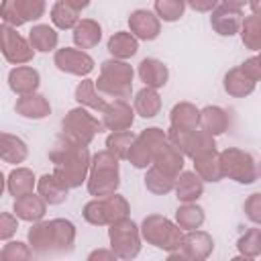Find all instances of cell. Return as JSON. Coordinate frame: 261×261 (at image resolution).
Instances as JSON below:
<instances>
[{"mask_svg":"<svg viewBox=\"0 0 261 261\" xmlns=\"http://www.w3.org/2000/svg\"><path fill=\"white\" fill-rule=\"evenodd\" d=\"M206 220V214H204V208L198 206L196 202H181L175 210V222L179 224V228L186 232V230H196L204 224Z\"/></svg>","mask_w":261,"mask_h":261,"instance_id":"obj_37","label":"cell"},{"mask_svg":"<svg viewBox=\"0 0 261 261\" xmlns=\"http://www.w3.org/2000/svg\"><path fill=\"white\" fill-rule=\"evenodd\" d=\"M29 41L33 45V49L37 53H49V51H57V43H59V33L55 27L49 24H33L29 31Z\"/></svg>","mask_w":261,"mask_h":261,"instance_id":"obj_34","label":"cell"},{"mask_svg":"<svg viewBox=\"0 0 261 261\" xmlns=\"http://www.w3.org/2000/svg\"><path fill=\"white\" fill-rule=\"evenodd\" d=\"M220 163H222V171L224 177L249 186L255 184L259 177V169H257V161L255 157L239 147H226L220 151Z\"/></svg>","mask_w":261,"mask_h":261,"instance_id":"obj_8","label":"cell"},{"mask_svg":"<svg viewBox=\"0 0 261 261\" xmlns=\"http://www.w3.org/2000/svg\"><path fill=\"white\" fill-rule=\"evenodd\" d=\"M39 86H41V73L31 65H14L8 71V88L18 96L33 94L39 90Z\"/></svg>","mask_w":261,"mask_h":261,"instance_id":"obj_19","label":"cell"},{"mask_svg":"<svg viewBox=\"0 0 261 261\" xmlns=\"http://www.w3.org/2000/svg\"><path fill=\"white\" fill-rule=\"evenodd\" d=\"M118 255L112 249H96L88 255V261H116Z\"/></svg>","mask_w":261,"mask_h":261,"instance_id":"obj_49","label":"cell"},{"mask_svg":"<svg viewBox=\"0 0 261 261\" xmlns=\"http://www.w3.org/2000/svg\"><path fill=\"white\" fill-rule=\"evenodd\" d=\"M133 77L135 69L124 59L110 57L100 63V75L96 80V88L104 96L112 98H128L133 94Z\"/></svg>","mask_w":261,"mask_h":261,"instance_id":"obj_4","label":"cell"},{"mask_svg":"<svg viewBox=\"0 0 261 261\" xmlns=\"http://www.w3.org/2000/svg\"><path fill=\"white\" fill-rule=\"evenodd\" d=\"M141 234L143 241L155 249H161L165 253H171L179 247L184 230L177 222L169 220L163 214H149L141 222Z\"/></svg>","mask_w":261,"mask_h":261,"instance_id":"obj_5","label":"cell"},{"mask_svg":"<svg viewBox=\"0 0 261 261\" xmlns=\"http://www.w3.org/2000/svg\"><path fill=\"white\" fill-rule=\"evenodd\" d=\"M167 139L190 159L206 153V151H216V141L214 135H210L208 130H204L202 126L192 128V130H177V128H169L167 130Z\"/></svg>","mask_w":261,"mask_h":261,"instance_id":"obj_11","label":"cell"},{"mask_svg":"<svg viewBox=\"0 0 261 261\" xmlns=\"http://www.w3.org/2000/svg\"><path fill=\"white\" fill-rule=\"evenodd\" d=\"M53 65L63 71V73H69V75H80V77H88L94 67H96V61L90 53H86L84 49H77V47H61L55 51L53 55Z\"/></svg>","mask_w":261,"mask_h":261,"instance_id":"obj_15","label":"cell"},{"mask_svg":"<svg viewBox=\"0 0 261 261\" xmlns=\"http://www.w3.org/2000/svg\"><path fill=\"white\" fill-rule=\"evenodd\" d=\"M71 37H73V45L77 49H94L102 41V27L94 18H82L73 27Z\"/></svg>","mask_w":261,"mask_h":261,"instance_id":"obj_29","label":"cell"},{"mask_svg":"<svg viewBox=\"0 0 261 261\" xmlns=\"http://www.w3.org/2000/svg\"><path fill=\"white\" fill-rule=\"evenodd\" d=\"M43 14H45V0H2L0 4L2 22L14 29L27 22H35Z\"/></svg>","mask_w":261,"mask_h":261,"instance_id":"obj_13","label":"cell"},{"mask_svg":"<svg viewBox=\"0 0 261 261\" xmlns=\"http://www.w3.org/2000/svg\"><path fill=\"white\" fill-rule=\"evenodd\" d=\"M194 161V171L208 184H218L224 177L222 171V163H220V153L218 151H206L198 157L192 159Z\"/></svg>","mask_w":261,"mask_h":261,"instance_id":"obj_26","label":"cell"},{"mask_svg":"<svg viewBox=\"0 0 261 261\" xmlns=\"http://www.w3.org/2000/svg\"><path fill=\"white\" fill-rule=\"evenodd\" d=\"M222 4H226V6H230V8H243L245 4H249V0H222Z\"/></svg>","mask_w":261,"mask_h":261,"instance_id":"obj_51","label":"cell"},{"mask_svg":"<svg viewBox=\"0 0 261 261\" xmlns=\"http://www.w3.org/2000/svg\"><path fill=\"white\" fill-rule=\"evenodd\" d=\"M167 141V133L159 126H149V128H143L133 145H130V151H128V157L126 161L137 167V169H147L153 165V159H155V153L159 151V147Z\"/></svg>","mask_w":261,"mask_h":261,"instance_id":"obj_10","label":"cell"},{"mask_svg":"<svg viewBox=\"0 0 261 261\" xmlns=\"http://www.w3.org/2000/svg\"><path fill=\"white\" fill-rule=\"evenodd\" d=\"M243 210H245V216H247L253 224H261V192L251 194V196L245 200Z\"/></svg>","mask_w":261,"mask_h":261,"instance_id":"obj_46","label":"cell"},{"mask_svg":"<svg viewBox=\"0 0 261 261\" xmlns=\"http://www.w3.org/2000/svg\"><path fill=\"white\" fill-rule=\"evenodd\" d=\"M135 106H130L124 98H114L102 110V124L108 130H128L135 122Z\"/></svg>","mask_w":261,"mask_h":261,"instance_id":"obj_16","label":"cell"},{"mask_svg":"<svg viewBox=\"0 0 261 261\" xmlns=\"http://www.w3.org/2000/svg\"><path fill=\"white\" fill-rule=\"evenodd\" d=\"M130 212V204L124 196L120 194H110V196H102V198H94L90 202L84 204L82 208V216L88 224L92 226H108L120 218H126Z\"/></svg>","mask_w":261,"mask_h":261,"instance_id":"obj_6","label":"cell"},{"mask_svg":"<svg viewBox=\"0 0 261 261\" xmlns=\"http://www.w3.org/2000/svg\"><path fill=\"white\" fill-rule=\"evenodd\" d=\"M65 2H67V4H71L75 10H80V12H82L84 8H88V6H90V2H92V0H65Z\"/></svg>","mask_w":261,"mask_h":261,"instance_id":"obj_50","label":"cell"},{"mask_svg":"<svg viewBox=\"0 0 261 261\" xmlns=\"http://www.w3.org/2000/svg\"><path fill=\"white\" fill-rule=\"evenodd\" d=\"M135 112L141 116V118H155L159 112H161V96L157 94L155 88H141L137 94H135Z\"/></svg>","mask_w":261,"mask_h":261,"instance_id":"obj_36","label":"cell"},{"mask_svg":"<svg viewBox=\"0 0 261 261\" xmlns=\"http://www.w3.org/2000/svg\"><path fill=\"white\" fill-rule=\"evenodd\" d=\"M104 130L102 120H98L86 106L71 108L63 118H61V133L67 137L75 139L82 145H90L98 133Z\"/></svg>","mask_w":261,"mask_h":261,"instance_id":"obj_9","label":"cell"},{"mask_svg":"<svg viewBox=\"0 0 261 261\" xmlns=\"http://www.w3.org/2000/svg\"><path fill=\"white\" fill-rule=\"evenodd\" d=\"M214 251V239L206 230H186L181 243L175 251L167 253L169 259H186V261H204Z\"/></svg>","mask_w":261,"mask_h":261,"instance_id":"obj_12","label":"cell"},{"mask_svg":"<svg viewBox=\"0 0 261 261\" xmlns=\"http://www.w3.org/2000/svg\"><path fill=\"white\" fill-rule=\"evenodd\" d=\"M243 18L245 16L239 8H230L226 4H220L210 12V27L220 37H234L241 31Z\"/></svg>","mask_w":261,"mask_h":261,"instance_id":"obj_18","label":"cell"},{"mask_svg":"<svg viewBox=\"0 0 261 261\" xmlns=\"http://www.w3.org/2000/svg\"><path fill=\"white\" fill-rule=\"evenodd\" d=\"M73 98H75V102H77L80 106H86V108L96 110V112H102V110L108 106V102L102 98L100 90L96 88V82L90 80V77H84V80L75 86Z\"/></svg>","mask_w":261,"mask_h":261,"instance_id":"obj_33","label":"cell"},{"mask_svg":"<svg viewBox=\"0 0 261 261\" xmlns=\"http://www.w3.org/2000/svg\"><path fill=\"white\" fill-rule=\"evenodd\" d=\"M194 12H212L218 6V0H186Z\"/></svg>","mask_w":261,"mask_h":261,"instance_id":"obj_48","label":"cell"},{"mask_svg":"<svg viewBox=\"0 0 261 261\" xmlns=\"http://www.w3.org/2000/svg\"><path fill=\"white\" fill-rule=\"evenodd\" d=\"M86 186H88L90 196H94V198L114 194L120 186V159L114 153H110L108 149L94 153Z\"/></svg>","mask_w":261,"mask_h":261,"instance_id":"obj_3","label":"cell"},{"mask_svg":"<svg viewBox=\"0 0 261 261\" xmlns=\"http://www.w3.org/2000/svg\"><path fill=\"white\" fill-rule=\"evenodd\" d=\"M255 86H257V82L241 65L228 69L222 77V88L230 98H247L249 94L255 92Z\"/></svg>","mask_w":261,"mask_h":261,"instance_id":"obj_23","label":"cell"},{"mask_svg":"<svg viewBox=\"0 0 261 261\" xmlns=\"http://www.w3.org/2000/svg\"><path fill=\"white\" fill-rule=\"evenodd\" d=\"M143 181H145L147 192H151L155 196H165V194H169L175 188V177L167 175L165 171H161L155 165L147 167V173H145V179Z\"/></svg>","mask_w":261,"mask_h":261,"instance_id":"obj_39","label":"cell"},{"mask_svg":"<svg viewBox=\"0 0 261 261\" xmlns=\"http://www.w3.org/2000/svg\"><path fill=\"white\" fill-rule=\"evenodd\" d=\"M137 73H139V77H141V82L145 86L155 88V90L163 88L167 84V80H169L167 65L161 59H157V57H145V59H141V63L137 67Z\"/></svg>","mask_w":261,"mask_h":261,"instance_id":"obj_24","label":"cell"},{"mask_svg":"<svg viewBox=\"0 0 261 261\" xmlns=\"http://www.w3.org/2000/svg\"><path fill=\"white\" fill-rule=\"evenodd\" d=\"M128 31L139 41H155L161 33V18L147 8H137L128 16Z\"/></svg>","mask_w":261,"mask_h":261,"instance_id":"obj_17","label":"cell"},{"mask_svg":"<svg viewBox=\"0 0 261 261\" xmlns=\"http://www.w3.org/2000/svg\"><path fill=\"white\" fill-rule=\"evenodd\" d=\"M33 253L35 251L31 249V245L22 241H8L0 251V259L2 261H29Z\"/></svg>","mask_w":261,"mask_h":261,"instance_id":"obj_44","label":"cell"},{"mask_svg":"<svg viewBox=\"0 0 261 261\" xmlns=\"http://www.w3.org/2000/svg\"><path fill=\"white\" fill-rule=\"evenodd\" d=\"M0 41H2V55L10 65L31 63L37 53L29 39H24L20 33H16L14 27L4 24V22L0 27Z\"/></svg>","mask_w":261,"mask_h":261,"instance_id":"obj_14","label":"cell"},{"mask_svg":"<svg viewBox=\"0 0 261 261\" xmlns=\"http://www.w3.org/2000/svg\"><path fill=\"white\" fill-rule=\"evenodd\" d=\"M14 112L29 120H43L51 114V104L43 94L33 92V94H24L16 98Z\"/></svg>","mask_w":261,"mask_h":261,"instance_id":"obj_20","label":"cell"},{"mask_svg":"<svg viewBox=\"0 0 261 261\" xmlns=\"http://www.w3.org/2000/svg\"><path fill=\"white\" fill-rule=\"evenodd\" d=\"M239 35H241V41L247 49L261 51V18L259 16H255V14L245 16Z\"/></svg>","mask_w":261,"mask_h":261,"instance_id":"obj_40","label":"cell"},{"mask_svg":"<svg viewBox=\"0 0 261 261\" xmlns=\"http://www.w3.org/2000/svg\"><path fill=\"white\" fill-rule=\"evenodd\" d=\"M35 188H37V177H35L33 169H29V167H14L6 175V190L12 198L31 194Z\"/></svg>","mask_w":261,"mask_h":261,"instance_id":"obj_32","label":"cell"},{"mask_svg":"<svg viewBox=\"0 0 261 261\" xmlns=\"http://www.w3.org/2000/svg\"><path fill=\"white\" fill-rule=\"evenodd\" d=\"M49 161L53 163V173L69 190H75L84 181H88L90 163H92L88 145L77 143L65 133H59L55 137V143L49 149Z\"/></svg>","mask_w":261,"mask_h":261,"instance_id":"obj_1","label":"cell"},{"mask_svg":"<svg viewBox=\"0 0 261 261\" xmlns=\"http://www.w3.org/2000/svg\"><path fill=\"white\" fill-rule=\"evenodd\" d=\"M108 241H110V249L118 255V259L130 261L141 253V226L126 218H120L112 224H108Z\"/></svg>","mask_w":261,"mask_h":261,"instance_id":"obj_7","label":"cell"},{"mask_svg":"<svg viewBox=\"0 0 261 261\" xmlns=\"http://www.w3.org/2000/svg\"><path fill=\"white\" fill-rule=\"evenodd\" d=\"M37 194H41L49 206H59L67 200L69 188L55 173H45L37 179Z\"/></svg>","mask_w":261,"mask_h":261,"instance_id":"obj_25","label":"cell"},{"mask_svg":"<svg viewBox=\"0 0 261 261\" xmlns=\"http://www.w3.org/2000/svg\"><path fill=\"white\" fill-rule=\"evenodd\" d=\"M237 251L245 259L261 257V228H249L245 230L237 241Z\"/></svg>","mask_w":261,"mask_h":261,"instance_id":"obj_42","label":"cell"},{"mask_svg":"<svg viewBox=\"0 0 261 261\" xmlns=\"http://www.w3.org/2000/svg\"><path fill=\"white\" fill-rule=\"evenodd\" d=\"M18 216L12 212H2L0 214V239L2 241H10L16 230H18Z\"/></svg>","mask_w":261,"mask_h":261,"instance_id":"obj_45","label":"cell"},{"mask_svg":"<svg viewBox=\"0 0 261 261\" xmlns=\"http://www.w3.org/2000/svg\"><path fill=\"white\" fill-rule=\"evenodd\" d=\"M47 202L43 200V196L41 194H24V196H20V198H14V204H12V212L20 218V220H24V222H39V220H43V216H45V212H47Z\"/></svg>","mask_w":261,"mask_h":261,"instance_id":"obj_22","label":"cell"},{"mask_svg":"<svg viewBox=\"0 0 261 261\" xmlns=\"http://www.w3.org/2000/svg\"><path fill=\"white\" fill-rule=\"evenodd\" d=\"M228 124H230V118H228V112L216 104H208L204 108H200V126L204 130H208L210 135L218 137V135H224L228 130Z\"/></svg>","mask_w":261,"mask_h":261,"instance_id":"obj_30","label":"cell"},{"mask_svg":"<svg viewBox=\"0 0 261 261\" xmlns=\"http://www.w3.org/2000/svg\"><path fill=\"white\" fill-rule=\"evenodd\" d=\"M0 157L4 163H10V165H18L22 163L27 157H29V147L27 143L16 137V135H10V133H2L0 135Z\"/></svg>","mask_w":261,"mask_h":261,"instance_id":"obj_35","label":"cell"},{"mask_svg":"<svg viewBox=\"0 0 261 261\" xmlns=\"http://www.w3.org/2000/svg\"><path fill=\"white\" fill-rule=\"evenodd\" d=\"M200 126V108L192 102H177L169 112V128L192 130Z\"/></svg>","mask_w":261,"mask_h":261,"instance_id":"obj_27","label":"cell"},{"mask_svg":"<svg viewBox=\"0 0 261 261\" xmlns=\"http://www.w3.org/2000/svg\"><path fill=\"white\" fill-rule=\"evenodd\" d=\"M241 67H243L255 82H261V51H257V55L245 59V61L241 63Z\"/></svg>","mask_w":261,"mask_h":261,"instance_id":"obj_47","label":"cell"},{"mask_svg":"<svg viewBox=\"0 0 261 261\" xmlns=\"http://www.w3.org/2000/svg\"><path fill=\"white\" fill-rule=\"evenodd\" d=\"M135 137H137V135H135L133 130H110V135L106 137L104 147H106L110 153H114L118 159H126Z\"/></svg>","mask_w":261,"mask_h":261,"instance_id":"obj_41","label":"cell"},{"mask_svg":"<svg viewBox=\"0 0 261 261\" xmlns=\"http://www.w3.org/2000/svg\"><path fill=\"white\" fill-rule=\"evenodd\" d=\"M153 165L155 167H159L161 171H165L167 175H171V177H175L177 179V175L184 171V165H186V155L167 139L161 147H159V151L155 153V159H153Z\"/></svg>","mask_w":261,"mask_h":261,"instance_id":"obj_21","label":"cell"},{"mask_svg":"<svg viewBox=\"0 0 261 261\" xmlns=\"http://www.w3.org/2000/svg\"><path fill=\"white\" fill-rule=\"evenodd\" d=\"M155 14L163 20V22H175L184 16L186 12V0H155Z\"/></svg>","mask_w":261,"mask_h":261,"instance_id":"obj_43","label":"cell"},{"mask_svg":"<svg viewBox=\"0 0 261 261\" xmlns=\"http://www.w3.org/2000/svg\"><path fill=\"white\" fill-rule=\"evenodd\" d=\"M51 22L55 29L59 31H73V27L82 20L80 18V10H75L71 4H67L65 0H57L53 6H51Z\"/></svg>","mask_w":261,"mask_h":261,"instance_id":"obj_38","label":"cell"},{"mask_svg":"<svg viewBox=\"0 0 261 261\" xmlns=\"http://www.w3.org/2000/svg\"><path fill=\"white\" fill-rule=\"evenodd\" d=\"M29 245L39 257L67 255L75 245V224L67 218H51L33 222L27 232Z\"/></svg>","mask_w":261,"mask_h":261,"instance_id":"obj_2","label":"cell"},{"mask_svg":"<svg viewBox=\"0 0 261 261\" xmlns=\"http://www.w3.org/2000/svg\"><path fill=\"white\" fill-rule=\"evenodd\" d=\"M249 6L253 10V14L261 18V0H249Z\"/></svg>","mask_w":261,"mask_h":261,"instance_id":"obj_52","label":"cell"},{"mask_svg":"<svg viewBox=\"0 0 261 261\" xmlns=\"http://www.w3.org/2000/svg\"><path fill=\"white\" fill-rule=\"evenodd\" d=\"M106 49L112 57L116 59H130L137 55L139 51V39L130 33V31H116L114 35H110L108 43H106Z\"/></svg>","mask_w":261,"mask_h":261,"instance_id":"obj_31","label":"cell"},{"mask_svg":"<svg viewBox=\"0 0 261 261\" xmlns=\"http://www.w3.org/2000/svg\"><path fill=\"white\" fill-rule=\"evenodd\" d=\"M173 192L179 202H198L204 194V179L196 171H181L175 179Z\"/></svg>","mask_w":261,"mask_h":261,"instance_id":"obj_28","label":"cell"}]
</instances>
